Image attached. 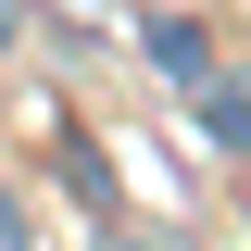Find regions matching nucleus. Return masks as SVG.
<instances>
[{
  "label": "nucleus",
  "mask_w": 251,
  "mask_h": 251,
  "mask_svg": "<svg viewBox=\"0 0 251 251\" xmlns=\"http://www.w3.org/2000/svg\"><path fill=\"white\" fill-rule=\"evenodd\" d=\"M0 251H38V226H25V201H13V176H0Z\"/></svg>",
  "instance_id": "3"
},
{
  "label": "nucleus",
  "mask_w": 251,
  "mask_h": 251,
  "mask_svg": "<svg viewBox=\"0 0 251 251\" xmlns=\"http://www.w3.org/2000/svg\"><path fill=\"white\" fill-rule=\"evenodd\" d=\"M13 38H25V0H0V63H13Z\"/></svg>",
  "instance_id": "4"
},
{
  "label": "nucleus",
  "mask_w": 251,
  "mask_h": 251,
  "mask_svg": "<svg viewBox=\"0 0 251 251\" xmlns=\"http://www.w3.org/2000/svg\"><path fill=\"white\" fill-rule=\"evenodd\" d=\"M188 113H201V138H214V151L251 163V63H201V75H188Z\"/></svg>",
  "instance_id": "1"
},
{
  "label": "nucleus",
  "mask_w": 251,
  "mask_h": 251,
  "mask_svg": "<svg viewBox=\"0 0 251 251\" xmlns=\"http://www.w3.org/2000/svg\"><path fill=\"white\" fill-rule=\"evenodd\" d=\"M151 63H163V75H176V88H188V75L214 63V38H201V25H151Z\"/></svg>",
  "instance_id": "2"
}]
</instances>
